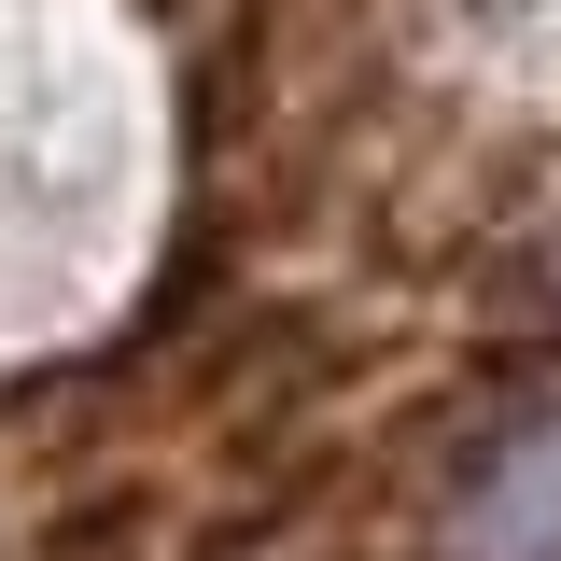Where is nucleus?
Segmentation results:
<instances>
[{"mask_svg": "<svg viewBox=\"0 0 561 561\" xmlns=\"http://www.w3.org/2000/svg\"><path fill=\"white\" fill-rule=\"evenodd\" d=\"M449 561H561V421H534V435L463 491Z\"/></svg>", "mask_w": 561, "mask_h": 561, "instance_id": "f257e3e1", "label": "nucleus"}]
</instances>
